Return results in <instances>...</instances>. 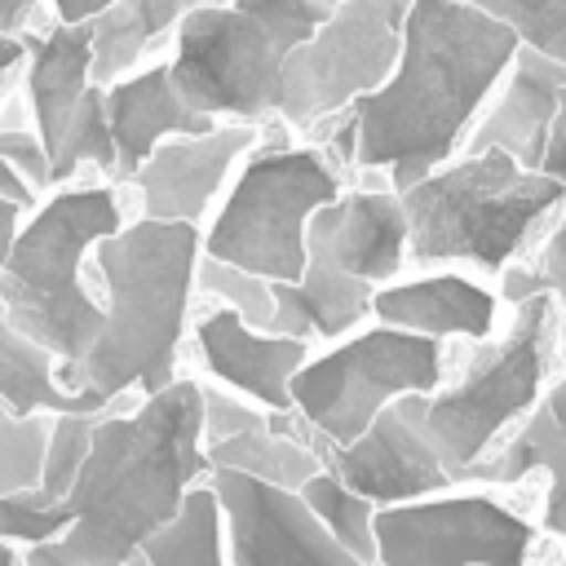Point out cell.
<instances>
[{"mask_svg": "<svg viewBox=\"0 0 566 566\" xmlns=\"http://www.w3.org/2000/svg\"><path fill=\"white\" fill-rule=\"evenodd\" d=\"M513 49L517 35L464 0H411L389 80L349 106L354 168L402 190L455 159Z\"/></svg>", "mask_w": 566, "mask_h": 566, "instance_id": "6da1fadb", "label": "cell"}, {"mask_svg": "<svg viewBox=\"0 0 566 566\" xmlns=\"http://www.w3.org/2000/svg\"><path fill=\"white\" fill-rule=\"evenodd\" d=\"M208 478L199 380L172 376L146 394L137 411H97L93 442L66 491L71 526L57 539L31 544L22 566H88L133 562L137 544L159 531L195 482Z\"/></svg>", "mask_w": 566, "mask_h": 566, "instance_id": "7a4b0ae2", "label": "cell"}, {"mask_svg": "<svg viewBox=\"0 0 566 566\" xmlns=\"http://www.w3.org/2000/svg\"><path fill=\"white\" fill-rule=\"evenodd\" d=\"M203 252V226L133 217L93 243V270L102 279V332L93 345L53 363L66 394L93 389L111 407L128 394H155L177 376V349L195 296V265Z\"/></svg>", "mask_w": 566, "mask_h": 566, "instance_id": "3957f363", "label": "cell"}, {"mask_svg": "<svg viewBox=\"0 0 566 566\" xmlns=\"http://www.w3.org/2000/svg\"><path fill=\"white\" fill-rule=\"evenodd\" d=\"M407 261H464L500 274L566 208V186L539 168H522L509 150H460L402 186Z\"/></svg>", "mask_w": 566, "mask_h": 566, "instance_id": "277c9868", "label": "cell"}, {"mask_svg": "<svg viewBox=\"0 0 566 566\" xmlns=\"http://www.w3.org/2000/svg\"><path fill=\"white\" fill-rule=\"evenodd\" d=\"M124 226L119 190L106 181H66L40 199L0 265V305L9 323L31 336L53 363L80 358L102 332L106 305L88 292L84 265L93 243Z\"/></svg>", "mask_w": 566, "mask_h": 566, "instance_id": "5b68a950", "label": "cell"}, {"mask_svg": "<svg viewBox=\"0 0 566 566\" xmlns=\"http://www.w3.org/2000/svg\"><path fill=\"white\" fill-rule=\"evenodd\" d=\"M292 128L270 115L256 146L234 164L208 226L203 252L270 283L305 270L310 212L345 190V168L318 142H292Z\"/></svg>", "mask_w": 566, "mask_h": 566, "instance_id": "8992f818", "label": "cell"}, {"mask_svg": "<svg viewBox=\"0 0 566 566\" xmlns=\"http://www.w3.org/2000/svg\"><path fill=\"white\" fill-rule=\"evenodd\" d=\"M557 314L562 305L548 292L517 301L509 327L495 340L486 336L464 376L424 398V433L451 482H473L491 447L539 402L557 367Z\"/></svg>", "mask_w": 566, "mask_h": 566, "instance_id": "52a82bcc", "label": "cell"}, {"mask_svg": "<svg viewBox=\"0 0 566 566\" xmlns=\"http://www.w3.org/2000/svg\"><path fill=\"white\" fill-rule=\"evenodd\" d=\"M442 385V340L376 323L336 336L292 376V411L327 442L358 438L371 416L402 394H433Z\"/></svg>", "mask_w": 566, "mask_h": 566, "instance_id": "ba28073f", "label": "cell"}, {"mask_svg": "<svg viewBox=\"0 0 566 566\" xmlns=\"http://www.w3.org/2000/svg\"><path fill=\"white\" fill-rule=\"evenodd\" d=\"M168 75L177 93L212 119L265 124L279 111L287 49L234 0H199L181 13L168 40Z\"/></svg>", "mask_w": 566, "mask_h": 566, "instance_id": "9c48e42d", "label": "cell"}, {"mask_svg": "<svg viewBox=\"0 0 566 566\" xmlns=\"http://www.w3.org/2000/svg\"><path fill=\"white\" fill-rule=\"evenodd\" d=\"M407 4L411 0H336L327 18L287 49L274 115L292 133H310L380 88L402 49Z\"/></svg>", "mask_w": 566, "mask_h": 566, "instance_id": "30bf717a", "label": "cell"}, {"mask_svg": "<svg viewBox=\"0 0 566 566\" xmlns=\"http://www.w3.org/2000/svg\"><path fill=\"white\" fill-rule=\"evenodd\" d=\"M371 531L376 566H526L539 535L486 482L380 504Z\"/></svg>", "mask_w": 566, "mask_h": 566, "instance_id": "8fae6325", "label": "cell"}, {"mask_svg": "<svg viewBox=\"0 0 566 566\" xmlns=\"http://www.w3.org/2000/svg\"><path fill=\"white\" fill-rule=\"evenodd\" d=\"M221 504L230 566H363L305 504L301 491L212 464L203 478Z\"/></svg>", "mask_w": 566, "mask_h": 566, "instance_id": "7c38bea8", "label": "cell"}, {"mask_svg": "<svg viewBox=\"0 0 566 566\" xmlns=\"http://www.w3.org/2000/svg\"><path fill=\"white\" fill-rule=\"evenodd\" d=\"M424 398L429 394H402V398L385 402L358 438H349V442L318 438L310 447L318 451L323 469H332L340 482H349L376 509L447 491L455 482L424 433Z\"/></svg>", "mask_w": 566, "mask_h": 566, "instance_id": "4fadbf2b", "label": "cell"}, {"mask_svg": "<svg viewBox=\"0 0 566 566\" xmlns=\"http://www.w3.org/2000/svg\"><path fill=\"white\" fill-rule=\"evenodd\" d=\"M256 137H261V124H248V119H217L203 133H172L128 172L124 186L137 190L142 217L203 226L234 164L256 146Z\"/></svg>", "mask_w": 566, "mask_h": 566, "instance_id": "5bb4252c", "label": "cell"}, {"mask_svg": "<svg viewBox=\"0 0 566 566\" xmlns=\"http://www.w3.org/2000/svg\"><path fill=\"white\" fill-rule=\"evenodd\" d=\"M305 256H318L371 287L389 283L407 265V212L402 195L385 186H345L336 199L310 212Z\"/></svg>", "mask_w": 566, "mask_h": 566, "instance_id": "9a60e30c", "label": "cell"}, {"mask_svg": "<svg viewBox=\"0 0 566 566\" xmlns=\"http://www.w3.org/2000/svg\"><path fill=\"white\" fill-rule=\"evenodd\" d=\"M195 349H199L203 371L221 380L226 389L252 398L256 407L274 416L292 411V376L310 358V340L261 332L243 323L234 310L212 305L195 327Z\"/></svg>", "mask_w": 566, "mask_h": 566, "instance_id": "2e32d148", "label": "cell"}, {"mask_svg": "<svg viewBox=\"0 0 566 566\" xmlns=\"http://www.w3.org/2000/svg\"><path fill=\"white\" fill-rule=\"evenodd\" d=\"M562 84H566V62H557L531 44H517L460 150L495 146V150H509L522 168H539Z\"/></svg>", "mask_w": 566, "mask_h": 566, "instance_id": "e0dca14e", "label": "cell"}, {"mask_svg": "<svg viewBox=\"0 0 566 566\" xmlns=\"http://www.w3.org/2000/svg\"><path fill=\"white\" fill-rule=\"evenodd\" d=\"M557 380L539 402L517 420L513 438L495 442L491 455L473 469V482L486 486H517L531 473H544V504L539 526L562 539L566 531V310L557 314Z\"/></svg>", "mask_w": 566, "mask_h": 566, "instance_id": "ac0fdd59", "label": "cell"}, {"mask_svg": "<svg viewBox=\"0 0 566 566\" xmlns=\"http://www.w3.org/2000/svg\"><path fill=\"white\" fill-rule=\"evenodd\" d=\"M495 310H500V292L455 270H438L420 279L398 274L371 292L376 323H389L429 340H447V336L486 340L495 332Z\"/></svg>", "mask_w": 566, "mask_h": 566, "instance_id": "d6986e66", "label": "cell"}, {"mask_svg": "<svg viewBox=\"0 0 566 566\" xmlns=\"http://www.w3.org/2000/svg\"><path fill=\"white\" fill-rule=\"evenodd\" d=\"M106 97V119H111V137H115V181H128V172L172 133H203L217 119L195 111L172 75H168V57L159 62H142L137 71L102 84Z\"/></svg>", "mask_w": 566, "mask_h": 566, "instance_id": "ffe728a7", "label": "cell"}, {"mask_svg": "<svg viewBox=\"0 0 566 566\" xmlns=\"http://www.w3.org/2000/svg\"><path fill=\"white\" fill-rule=\"evenodd\" d=\"M27 44V62H22V97L31 111L35 133L44 137L49 155L62 137V128L71 124L80 97L93 84V40H88V22H40L31 31H22Z\"/></svg>", "mask_w": 566, "mask_h": 566, "instance_id": "44dd1931", "label": "cell"}, {"mask_svg": "<svg viewBox=\"0 0 566 566\" xmlns=\"http://www.w3.org/2000/svg\"><path fill=\"white\" fill-rule=\"evenodd\" d=\"M371 283L305 256V270L296 279L274 283V318L270 332L296 336V340H336L354 332L363 318H371Z\"/></svg>", "mask_w": 566, "mask_h": 566, "instance_id": "7402d4cb", "label": "cell"}, {"mask_svg": "<svg viewBox=\"0 0 566 566\" xmlns=\"http://www.w3.org/2000/svg\"><path fill=\"white\" fill-rule=\"evenodd\" d=\"M190 4L199 0H111L106 9L84 18L93 40V84H111L150 62V53L172 40Z\"/></svg>", "mask_w": 566, "mask_h": 566, "instance_id": "603a6c76", "label": "cell"}, {"mask_svg": "<svg viewBox=\"0 0 566 566\" xmlns=\"http://www.w3.org/2000/svg\"><path fill=\"white\" fill-rule=\"evenodd\" d=\"M111 402L93 389L66 394L53 376V354L22 336L4 305H0V411L31 416V411H106Z\"/></svg>", "mask_w": 566, "mask_h": 566, "instance_id": "cb8c5ba5", "label": "cell"}, {"mask_svg": "<svg viewBox=\"0 0 566 566\" xmlns=\"http://www.w3.org/2000/svg\"><path fill=\"white\" fill-rule=\"evenodd\" d=\"M142 566H226V522L208 482H195L181 509L137 544Z\"/></svg>", "mask_w": 566, "mask_h": 566, "instance_id": "d4e9b609", "label": "cell"}, {"mask_svg": "<svg viewBox=\"0 0 566 566\" xmlns=\"http://www.w3.org/2000/svg\"><path fill=\"white\" fill-rule=\"evenodd\" d=\"M203 455H208V469L221 464V469H234V473H248V478H261L274 486H292V491H301V482L323 469V460L310 442L283 438L274 424H256L234 438H221V442L203 447Z\"/></svg>", "mask_w": 566, "mask_h": 566, "instance_id": "484cf974", "label": "cell"}, {"mask_svg": "<svg viewBox=\"0 0 566 566\" xmlns=\"http://www.w3.org/2000/svg\"><path fill=\"white\" fill-rule=\"evenodd\" d=\"M84 172H106L115 177V137H111V119H106V97L102 84H88V93L80 97L71 124L62 128L53 155H49V181L66 186Z\"/></svg>", "mask_w": 566, "mask_h": 566, "instance_id": "4316f807", "label": "cell"}, {"mask_svg": "<svg viewBox=\"0 0 566 566\" xmlns=\"http://www.w3.org/2000/svg\"><path fill=\"white\" fill-rule=\"evenodd\" d=\"M301 495L305 504L318 513V522L363 562V566H376V531H371V513L376 504L367 495H358L349 482H340L332 469H318L314 478L301 482Z\"/></svg>", "mask_w": 566, "mask_h": 566, "instance_id": "83f0119b", "label": "cell"}, {"mask_svg": "<svg viewBox=\"0 0 566 566\" xmlns=\"http://www.w3.org/2000/svg\"><path fill=\"white\" fill-rule=\"evenodd\" d=\"M93 416L97 411H53L49 416V442H44V464H40V482L35 491H27L35 504L53 509L66 500V491L80 478V464L88 455L93 442Z\"/></svg>", "mask_w": 566, "mask_h": 566, "instance_id": "f1b7e54d", "label": "cell"}, {"mask_svg": "<svg viewBox=\"0 0 566 566\" xmlns=\"http://www.w3.org/2000/svg\"><path fill=\"white\" fill-rule=\"evenodd\" d=\"M195 292L212 296L217 305L234 310L243 323L270 332V318H274V283L265 274H252L243 265H230V261H217L208 252H199V265H195Z\"/></svg>", "mask_w": 566, "mask_h": 566, "instance_id": "f546056e", "label": "cell"}, {"mask_svg": "<svg viewBox=\"0 0 566 566\" xmlns=\"http://www.w3.org/2000/svg\"><path fill=\"white\" fill-rule=\"evenodd\" d=\"M535 292H548L562 310H566V208L553 217V226L535 239V256L531 261H509L500 270V301L517 305Z\"/></svg>", "mask_w": 566, "mask_h": 566, "instance_id": "4dcf8cb0", "label": "cell"}, {"mask_svg": "<svg viewBox=\"0 0 566 566\" xmlns=\"http://www.w3.org/2000/svg\"><path fill=\"white\" fill-rule=\"evenodd\" d=\"M49 416L53 411H31V416L0 411V495L35 491L49 442Z\"/></svg>", "mask_w": 566, "mask_h": 566, "instance_id": "1f68e13d", "label": "cell"}, {"mask_svg": "<svg viewBox=\"0 0 566 566\" xmlns=\"http://www.w3.org/2000/svg\"><path fill=\"white\" fill-rule=\"evenodd\" d=\"M464 4L504 22L517 35V44H531L566 62V0H464Z\"/></svg>", "mask_w": 566, "mask_h": 566, "instance_id": "d6a6232c", "label": "cell"}, {"mask_svg": "<svg viewBox=\"0 0 566 566\" xmlns=\"http://www.w3.org/2000/svg\"><path fill=\"white\" fill-rule=\"evenodd\" d=\"M66 526H71V509H66V504L44 509V504H35L27 491L0 495V539H9V544H18V548L57 539Z\"/></svg>", "mask_w": 566, "mask_h": 566, "instance_id": "836d02e7", "label": "cell"}, {"mask_svg": "<svg viewBox=\"0 0 566 566\" xmlns=\"http://www.w3.org/2000/svg\"><path fill=\"white\" fill-rule=\"evenodd\" d=\"M199 424H203V447H212V442L234 438L243 429L270 424V411L256 407L252 398L234 394V389H208V385H199Z\"/></svg>", "mask_w": 566, "mask_h": 566, "instance_id": "e575fe53", "label": "cell"}, {"mask_svg": "<svg viewBox=\"0 0 566 566\" xmlns=\"http://www.w3.org/2000/svg\"><path fill=\"white\" fill-rule=\"evenodd\" d=\"M0 155L18 168V177L35 190V195H49L53 181H49V146L44 137L35 133V124H0Z\"/></svg>", "mask_w": 566, "mask_h": 566, "instance_id": "d590c367", "label": "cell"}, {"mask_svg": "<svg viewBox=\"0 0 566 566\" xmlns=\"http://www.w3.org/2000/svg\"><path fill=\"white\" fill-rule=\"evenodd\" d=\"M539 172H548L566 186V84H562L557 115H553V128H548V142H544V155H539Z\"/></svg>", "mask_w": 566, "mask_h": 566, "instance_id": "8d00e7d4", "label": "cell"}, {"mask_svg": "<svg viewBox=\"0 0 566 566\" xmlns=\"http://www.w3.org/2000/svg\"><path fill=\"white\" fill-rule=\"evenodd\" d=\"M44 4L49 0H0V35H18L22 40V31L49 22L53 13L44 18Z\"/></svg>", "mask_w": 566, "mask_h": 566, "instance_id": "74e56055", "label": "cell"}, {"mask_svg": "<svg viewBox=\"0 0 566 566\" xmlns=\"http://www.w3.org/2000/svg\"><path fill=\"white\" fill-rule=\"evenodd\" d=\"M0 199H9V203H18L22 212H31V208H35L44 195H35V190H31V186L18 177V168H13V164L0 155Z\"/></svg>", "mask_w": 566, "mask_h": 566, "instance_id": "f35d334b", "label": "cell"}, {"mask_svg": "<svg viewBox=\"0 0 566 566\" xmlns=\"http://www.w3.org/2000/svg\"><path fill=\"white\" fill-rule=\"evenodd\" d=\"M22 62H27V44L18 35H0V93L13 75H22Z\"/></svg>", "mask_w": 566, "mask_h": 566, "instance_id": "ab89813d", "label": "cell"}, {"mask_svg": "<svg viewBox=\"0 0 566 566\" xmlns=\"http://www.w3.org/2000/svg\"><path fill=\"white\" fill-rule=\"evenodd\" d=\"M111 0H49V13L57 18V22H84V18H93L97 9H106Z\"/></svg>", "mask_w": 566, "mask_h": 566, "instance_id": "60d3db41", "label": "cell"}, {"mask_svg": "<svg viewBox=\"0 0 566 566\" xmlns=\"http://www.w3.org/2000/svg\"><path fill=\"white\" fill-rule=\"evenodd\" d=\"M22 208L18 203H9V199H0V265H4V256H9V243H13V234H18V226H22Z\"/></svg>", "mask_w": 566, "mask_h": 566, "instance_id": "b9f144b4", "label": "cell"}, {"mask_svg": "<svg viewBox=\"0 0 566 566\" xmlns=\"http://www.w3.org/2000/svg\"><path fill=\"white\" fill-rule=\"evenodd\" d=\"M0 566H22V557H18V544L0 539Z\"/></svg>", "mask_w": 566, "mask_h": 566, "instance_id": "7bdbcfd3", "label": "cell"}, {"mask_svg": "<svg viewBox=\"0 0 566 566\" xmlns=\"http://www.w3.org/2000/svg\"><path fill=\"white\" fill-rule=\"evenodd\" d=\"M88 566H133V562H88Z\"/></svg>", "mask_w": 566, "mask_h": 566, "instance_id": "ee69618b", "label": "cell"}, {"mask_svg": "<svg viewBox=\"0 0 566 566\" xmlns=\"http://www.w3.org/2000/svg\"><path fill=\"white\" fill-rule=\"evenodd\" d=\"M323 4H327V9H332V4H336V0H323Z\"/></svg>", "mask_w": 566, "mask_h": 566, "instance_id": "f6af8a7d", "label": "cell"}, {"mask_svg": "<svg viewBox=\"0 0 566 566\" xmlns=\"http://www.w3.org/2000/svg\"><path fill=\"white\" fill-rule=\"evenodd\" d=\"M562 548H566V531H562Z\"/></svg>", "mask_w": 566, "mask_h": 566, "instance_id": "bcb514c9", "label": "cell"}, {"mask_svg": "<svg viewBox=\"0 0 566 566\" xmlns=\"http://www.w3.org/2000/svg\"><path fill=\"white\" fill-rule=\"evenodd\" d=\"M562 566H566V557H562Z\"/></svg>", "mask_w": 566, "mask_h": 566, "instance_id": "7dc6e473", "label": "cell"}]
</instances>
